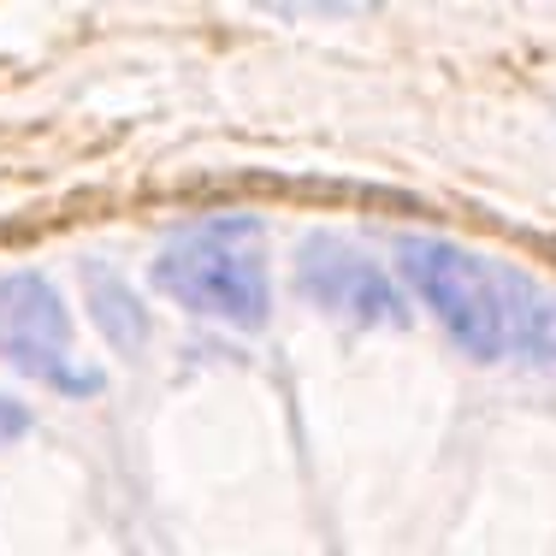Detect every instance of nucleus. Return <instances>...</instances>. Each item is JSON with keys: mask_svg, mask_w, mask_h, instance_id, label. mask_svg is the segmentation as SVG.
Wrapping results in <instances>:
<instances>
[{"mask_svg": "<svg viewBox=\"0 0 556 556\" xmlns=\"http://www.w3.org/2000/svg\"><path fill=\"white\" fill-rule=\"evenodd\" d=\"M396 278L473 362L556 367V290L432 231L396 237Z\"/></svg>", "mask_w": 556, "mask_h": 556, "instance_id": "f257e3e1", "label": "nucleus"}, {"mask_svg": "<svg viewBox=\"0 0 556 556\" xmlns=\"http://www.w3.org/2000/svg\"><path fill=\"white\" fill-rule=\"evenodd\" d=\"M154 290L178 308L207 314L225 326H267L273 314V267H267V225L255 214H207L190 219L154 255Z\"/></svg>", "mask_w": 556, "mask_h": 556, "instance_id": "f03ea898", "label": "nucleus"}, {"mask_svg": "<svg viewBox=\"0 0 556 556\" xmlns=\"http://www.w3.org/2000/svg\"><path fill=\"white\" fill-rule=\"evenodd\" d=\"M72 314H65L60 290L48 285L42 273H7L0 278V350L18 374L42 379L54 391H72V396H89L101 386L96 367H84L72 355Z\"/></svg>", "mask_w": 556, "mask_h": 556, "instance_id": "7ed1b4c3", "label": "nucleus"}, {"mask_svg": "<svg viewBox=\"0 0 556 556\" xmlns=\"http://www.w3.org/2000/svg\"><path fill=\"white\" fill-rule=\"evenodd\" d=\"M296 290L332 320L408 326V302L396 290V278H386V267L367 249H355L338 231H308L296 243Z\"/></svg>", "mask_w": 556, "mask_h": 556, "instance_id": "20e7f679", "label": "nucleus"}, {"mask_svg": "<svg viewBox=\"0 0 556 556\" xmlns=\"http://www.w3.org/2000/svg\"><path fill=\"white\" fill-rule=\"evenodd\" d=\"M89 308H96V320H101V332H108L113 350H125V355L142 350V338H149V320H142V302H137V290H130L125 278L89 273Z\"/></svg>", "mask_w": 556, "mask_h": 556, "instance_id": "39448f33", "label": "nucleus"}, {"mask_svg": "<svg viewBox=\"0 0 556 556\" xmlns=\"http://www.w3.org/2000/svg\"><path fill=\"white\" fill-rule=\"evenodd\" d=\"M24 427H30V415H24V408L12 403V396H0V444H7V439H18Z\"/></svg>", "mask_w": 556, "mask_h": 556, "instance_id": "423d86ee", "label": "nucleus"}]
</instances>
